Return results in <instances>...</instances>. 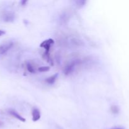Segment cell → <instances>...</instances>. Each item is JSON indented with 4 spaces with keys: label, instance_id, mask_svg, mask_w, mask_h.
Segmentation results:
<instances>
[{
    "label": "cell",
    "instance_id": "9a60e30c",
    "mask_svg": "<svg viewBox=\"0 0 129 129\" xmlns=\"http://www.w3.org/2000/svg\"><path fill=\"white\" fill-rule=\"evenodd\" d=\"M26 2H27V1H21V3H22L23 5H24Z\"/></svg>",
    "mask_w": 129,
    "mask_h": 129
},
{
    "label": "cell",
    "instance_id": "6da1fadb",
    "mask_svg": "<svg viewBox=\"0 0 129 129\" xmlns=\"http://www.w3.org/2000/svg\"><path fill=\"white\" fill-rule=\"evenodd\" d=\"M81 61L79 59H76V60H72L71 62H69V64H67L64 68V74L66 75H69V74L73 73L74 71V69H75L76 67L78 65V64H80Z\"/></svg>",
    "mask_w": 129,
    "mask_h": 129
},
{
    "label": "cell",
    "instance_id": "277c9868",
    "mask_svg": "<svg viewBox=\"0 0 129 129\" xmlns=\"http://www.w3.org/2000/svg\"><path fill=\"white\" fill-rule=\"evenodd\" d=\"M54 41L53 39H49L46 40H44L43 42H42L40 46L41 47L44 48V49L46 50V52L49 53V50H50V47L52 46V44H54Z\"/></svg>",
    "mask_w": 129,
    "mask_h": 129
},
{
    "label": "cell",
    "instance_id": "3957f363",
    "mask_svg": "<svg viewBox=\"0 0 129 129\" xmlns=\"http://www.w3.org/2000/svg\"><path fill=\"white\" fill-rule=\"evenodd\" d=\"M15 18V15L11 11H6L3 15V19L6 22H12Z\"/></svg>",
    "mask_w": 129,
    "mask_h": 129
},
{
    "label": "cell",
    "instance_id": "ba28073f",
    "mask_svg": "<svg viewBox=\"0 0 129 129\" xmlns=\"http://www.w3.org/2000/svg\"><path fill=\"white\" fill-rule=\"evenodd\" d=\"M57 76H58V74H54V75H53V76H52L49 77V78H47V79H45V81L50 84H54V83H55V80H56L57 78Z\"/></svg>",
    "mask_w": 129,
    "mask_h": 129
},
{
    "label": "cell",
    "instance_id": "e0dca14e",
    "mask_svg": "<svg viewBox=\"0 0 129 129\" xmlns=\"http://www.w3.org/2000/svg\"><path fill=\"white\" fill-rule=\"evenodd\" d=\"M116 129H121V128H116Z\"/></svg>",
    "mask_w": 129,
    "mask_h": 129
},
{
    "label": "cell",
    "instance_id": "8fae6325",
    "mask_svg": "<svg viewBox=\"0 0 129 129\" xmlns=\"http://www.w3.org/2000/svg\"><path fill=\"white\" fill-rule=\"evenodd\" d=\"M50 69V67L49 66H42L39 68V71L40 72H47Z\"/></svg>",
    "mask_w": 129,
    "mask_h": 129
},
{
    "label": "cell",
    "instance_id": "5b68a950",
    "mask_svg": "<svg viewBox=\"0 0 129 129\" xmlns=\"http://www.w3.org/2000/svg\"><path fill=\"white\" fill-rule=\"evenodd\" d=\"M69 19V14H68L67 12H64L60 15L59 16V21L60 23L62 24H66Z\"/></svg>",
    "mask_w": 129,
    "mask_h": 129
},
{
    "label": "cell",
    "instance_id": "30bf717a",
    "mask_svg": "<svg viewBox=\"0 0 129 129\" xmlns=\"http://www.w3.org/2000/svg\"><path fill=\"white\" fill-rule=\"evenodd\" d=\"M26 68H27L28 71L30 73H35V69L33 68V66H31V64L30 63H27L26 64Z\"/></svg>",
    "mask_w": 129,
    "mask_h": 129
},
{
    "label": "cell",
    "instance_id": "5bb4252c",
    "mask_svg": "<svg viewBox=\"0 0 129 129\" xmlns=\"http://www.w3.org/2000/svg\"><path fill=\"white\" fill-rule=\"evenodd\" d=\"M5 34V31H4V30H0V36H1V35H4V34Z\"/></svg>",
    "mask_w": 129,
    "mask_h": 129
},
{
    "label": "cell",
    "instance_id": "7a4b0ae2",
    "mask_svg": "<svg viewBox=\"0 0 129 129\" xmlns=\"http://www.w3.org/2000/svg\"><path fill=\"white\" fill-rule=\"evenodd\" d=\"M13 46V42L11 41L6 42L0 45V56L4 55Z\"/></svg>",
    "mask_w": 129,
    "mask_h": 129
},
{
    "label": "cell",
    "instance_id": "9c48e42d",
    "mask_svg": "<svg viewBox=\"0 0 129 129\" xmlns=\"http://www.w3.org/2000/svg\"><path fill=\"white\" fill-rule=\"evenodd\" d=\"M71 42L73 45H76V46H81V45H84V43L83 42L82 40L78 39H76V38L71 39Z\"/></svg>",
    "mask_w": 129,
    "mask_h": 129
},
{
    "label": "cell",
    "instance_id": "4fadbf2b",
    "mask_svg": "<svg viewBox=\"0 0 129 129\" xmlns=\"http://www.w3.org/2000/svg\"><path fill=\"white\" fill-rule=\"evenodd\" d=\"M111 110L113 113H117L118 112V108L117 106H112V108H111Z\"/></svg>",
    "mask_w": 129,
    "mask_h": 129
},
{
    "label": "cell",
    "instance_id": "52a82bcc",
    "mask_svg": "<svg viewBox=\"0 0 129 129\" xmlns=\"http://www.w3.org/2000/svg\"><path fill=\"white\" fill-rule=\"evenodd\" d=\"M8 112H9V113H10L11 115H12L13 117L17 118V119L19 120L20 121H21V122H25V121H26V119H25V118H24L23 117H21L20 115H19L18 113H16V112H15V110H9Z\"/></svg>",
    "mask_w": 129,
    "mask_h": 129
},
{
    "label": "cell",
    "instance_id": "8992f818",
    "mask_svg": "<svg viewBox=\"0 0 129 129\" xmlns=\"http://www.w3.org/2000/svg\"><path fill=\"white\" fill-rule=\"evenodd\" d=\"M31 114H32V120L34 122H37L40 118V112L37 108H34Z\"/></svg>",
    "mask_w": 129,
    "mask_h": 129
},
{
    "label": "cell",
    "instance_id": "7c38bea8",
    "mask_svg": "<svg viewBox=\"0 0 129 129\" xmlns=\"http://www.w3.org/2000/svg\"><path fill=\"white\" fill-rule=\"evenodd\" d=\"M76 3H77V5L81 8L83 6H84V4L86 3V1H76Z\"/></svg>",
    "mask_w": 129,
    "mask_h": 129
},
{
    "label": "cell",
    "instance_id": "2e32d148",
    "mask_svg": "<svg viewBox=\"0 0 129 129\" xmlns=\"http://www.w3.org/2000/svg\"><path fill=\"white\" fill-rule=\"evenodd\" d=\"M3 123L1 121H0V127H1V126H3Z\"/></svg>",
    "mask_w": 129,
    "mask_h": 129
}]
</instances>
